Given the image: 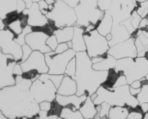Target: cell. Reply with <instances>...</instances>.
<instances>
[{"label":"cell","mask_w":148,"mask_h":119,"mask_svg":"<svg viewBox=\"0 0 148 119\" xmlns=\"http://www.w3.org/2000/svg\"><path fill=\"white\" fill-rule=\"evenodd\" d=\"M33 82L24 78L19 83L0 89V110L9 119L32 118L39 105L30 92Z\"/></svg>","instance_id":"cell-1"},{"label":"cell","mask_w":148,"mask_h":119,"mask_svg":"<svg viewBox=\"0 0 148 119\" xmlns=\"http://www.w3.org/2000/svg\"><path fill=\"white\" fill-rule=\"evenodd\" d=\"M76 71L72 79L75 80L77 90L76 95L90 96L107 80L109 71L95 70L91 59L86 51L76 52Z\"/></svg>","instance_id":"cell-2"},{"label":"cell","mask_w":148,"mask_h":119,"mask_svg":"<svg viewBox=\"0 0 148 119\" xmlns=\"http://www.w3.org/2000/svg\"><path fill=\"white\" fill-rule=\"evenodd\" d=\"M112 17L113 24L111 31L112 39L108 41L110 47L131 37L135 38L142 19L136 10L131 12L122 9Z\"/></svg>","instance_id":"cell-3"},{"label":"cell","mask_w":148,"mask_h":119,"mask_svg":"<svg viewBox=\"0 0 148 119\" xmlns=\"http://www.w3.org/2000/svg\"><path fill=\"white\" fill-rule=\"evenodd\" d=\"M130 86L128 84L115 87L101 85L96 91L97 96L93 102L96 105L106 102L111 107H130L135 108L139 105V102L136 96L131 94Z\"/></svg>","instance_id":"cell-4"},{"label":"cell","mask_w":148,"mask_h":119,"mask_svg":"<svg viewBox=\"0 0 148 119\" xmlns=\"http://www.w3.org/2000/svg\"><path fill=\"white\" fill-rule=\"evenodd\" d=\"M117 73L122 71L128 84L145 77L148 71V60L144 56L126 57L117 60L115 68Z\"/></svg>","instance_id":"cell-5"},{"label":"cell","mask_w":148,"mask_h":119,"mask_svg":"<svg viewBox=\"0 0 148 119\" xmlns=\"http://www.w3.org/2000/svg\"><path fill=\"white\" fill-rule=\"evenodd\" d=\"M74 8L77 21L73 26L84 28L85 30L90 25L97 28L105 13L98 8L97 0H80Z\"/></svg>","instance_id":"cell-6"},{"label":"cell","mask_w":148,"mask_h":119,"mask_svg":"<svg viewBox=\"0 0 148 119\" xmlns=\"http://www.w3.org/2000/svg\"><path fill=\"white\" fill-rule=\"evenodd\" d=\"M46 16L48 20L53 22L57 29L73 26L77 21L74 8L62 0H56L53 9Z\"/></svg>","instance_id":"cell-7"},{"label":"cell","mask_w":148,"mask_h":119,"mask_svg":"<svg viewBox=\"0 0 148 119\" xmlns=\"http://www.w3.org/2000/svg\"><path fill=\"white\" fill-rule=\"evenodd\" d=\"M84 37L86 53L91 59L103 55L110 48L106 37L100 34L96 29L89 32H85Z\"/></svg>","instance_id":"cell-8"},{"label":"cell","mask_w":148,"mask_h":119,"mask_svg":"<svg viewBox=\"0 0 148 119\" xmlns=\"http://www.w3.org/2000/svg\"><path fill=\"white\" fill-rule=\"evenodd\" d=\"M72 49L61 54L52 51L45 54L46 62L49 68L48 74H64L69 62L76 56Z\"/></svg>","instance_id":"cell-9"},{"label":"cell","mask_w":148,"mask_h":119,"mask_svg":"<svg viewBox=\"0 0 148 119\" xmlns=\"http://www.w3.org/2000/svg\"><path fill=\"white\" fill-rule=\"evenodd\" d=\"M30 90L39 104L44 101L52 102L55 100L58 89L50 79L38 78L33 82Z\"/></svg>","instance_id":"cell-10"},{"label":"cell","mask_w":148,"mask_h":119,"mask_svg":"<svg viewBox=\"0 0 148 119\" xmlns=\"http://www.w3.org/2000/svg\"><path fill=\"white\" fill-rule=\"evenodd\" d=\"M17 63L13 56L0 50V89L16 84L13 71Z\"/></svg>","instance_id":"cell-11"},{"label":"cell","mask_w":148,"mask_h":119,"mask_svg":"<svg viewBox=\"0 0 148 119\" xmlns=\"http://www.w3.org/2000/svg\"><path fill=\"white\" fill-rule=\"evenodd\" d=\"M15 34L9 29L0 30V50L6 54L12 55L16 62L23 56L22 46L14 40Z\"/></svg>","instance_id":"cell-12"},{"label":"cell","mask_w":148,"mask_h":119,"mask_svg":"<svg viewBox=\"0 0 148 119\" xmlns=\"http://www.w3.org/2000/svg\"><path fill=\"white\" fill-rule=\"evenodd\" d=\"M107 53L117 60L126 57H137L138 53L135 45V38L132 37L124 41L116 43L110 47Z\"/></svg>","instance_id":"cell-13"},{"label":"cell","mask_w":148,"mask_h":119,"mask_svg":"<svg viewBox=\"0 0 148 119\" xmlns=\"http://www.w3.org/2000/svg\"><path fill=\"white\" fill-rule=\"evenodd\" d=\"M20 65L24 73L36 70L40 74L48 73L49 70L45 54L38 50L33 51L27 60Z\"/></svg>","instance_id":"cell-14"},{"label":"cell","mask_w":148,"mask_h":119,"mask_svg":"<svg viewBox=\"0 0 148 119\" xmlns=\"http://www.w3.org/2000/svg\"><path fill=\"white\" fill-rule=\"evenodd\" d=\"M49 35L41 31H33L27 34L25 37L26 44L31 47L33 51L38 50L45 54L52 51L46 44Z\"/></svg>","instance_id":"cell-15"},{"label":"cell","mask_w":148,"mask_h":119,"mask_svg":"<svg viewBox=\"0 0 148 119\" xmlns=\"http://www.w3.org/2000/svg\"><path fill=\"white\" fill-rule=\"evenodd\" d=\"M22 14L27 17V25L32 27H43L48 23L46 16L42 14L38 3H33L29 8H25Z\"/></svg>","instance_id":"cell-16"},{"label":"cell","mask_w":148,"mask_h":119,"mask_svg":"<svg viewBox=\"0 0 148 119\" xmlns=\"http://www.w3.org/2000/svg\"><path fill=\"white\" fill-rule=\"evenodd\" d=\"M87 96L86 94L78 96L76 94L62 96L57 94L55 100L61 107H64L69 104H72L78 110L80 108L83 102L85 101Z\"/></svg>","instance_id":"cell-17"},{"label":"cell","mask_w":148,"mask_h":119,"mask_svg":"<svg viewBox=\"0 0 148 119\" xmlns=\"http://www.w3.org/2000/svg\"><path fill=\"white\" fill-rule=\"evenodd\" d=\"M77 90V82L71 76L64 74L60 85L58 89L57 94L62 96L76 94Z\"/></svg>","instance_id":"cell-18"},{"label":"cell","mask_w":148,"mask_h":119,"mask_svg":"<svg viewBox=\"0 0 148 119\" xmlns=\"http://www.w3.org/2000/svg\"><path fill=\"white\" fill-rule=\"evenodd\" d=\"M137 56H144L148 51V30H138L135 36Z\"/></svg>","instance_id":"cell-19"},{"label":"cell","mask_w":148,"mask_h":119,"mask_svg":"<svg viewBox=\"0 0 148 119\" xmlns=\"http://www.w3.org/2000/svg\"><path fill=\"white\" fill-rule=\"evenodd\" d=\"M73 27L74 34L71 41L73 43L72 49L75 52L86 51V46L84 37L85 29L76 26Z\"/></svg>","instance_id":"cell-20"},{"label":"cell","mask_w":148,"mask_h":119,"mask_svg":"<svg viewBox=\"0 0 148 119\" xmlns=\"http://www.w3.org/2000/svg\"><path fill=\"white\" fill-rule=\"evenodd\" d=\"M113 24V18L111 14L108 11H105L103 19L99 23L96 29L99 33L103 36H106L111 33Z\"/></svg>","instance_id":"cell-21"},{"label":"cell","mask_w":148,"mask_h":119,"mask_svg":"<svg viewBox=\"0 0 148 119\" xmlns=\"http://www.w3.org/2000/svg\"><path fill=\"white\" fill-rule=\"evenodd\" d=\"M79 110L81 112L85 119H94L97 113L96 105L90 96H87V99L83 102Z\"/></svg>","instance_id":"cell-22"},{"label":"cell","mask_w":148,"mask_h":119,"mask_svg":"<svg viewBox=\"0 0 148 119\" xmlns=\"http://www.w3.org/2000/svg\"><path fill=\"white\" fill-rule=\"evenodd\" d=\"M18 0H0V18L5 20L8 15L17 12Z\"/></svg>","instance_id":"cell-23"},{"label":"cell","mask_w":148,"mask_h":119,"mask_svg":"<svg viewBox=\"0 0 148 119\" xmlns=\"http://www.w3.org/2000/svg\"><path fill=\"white\" fill-rule=\"evenodd\" d=\"M117 60L112 56L106 53L104 58L101 61L92 64V67L95 70L105 71L115 68Z\"/></svg>","instance_id":"cell-24"},{"label":"cell","mask_w":148,"mask_h":119,"mask_svg":"<svg viewBox=\"0 0 148 119\" xmlns=\"http://www.w3.org/2000/svg\"><path fill=\"white\" fill-rule=\"evenodd\" d=\"M74 34L73 26L65 27L63 28L58 29L54 30L53 34L57 37L58 43H66L72 41Z\"/></svg>","instance_id":"cell-25"},{"label":"cell","mask_w":148,"mask_h":119,"mask_svg":"<svg viewBox=\"0 0 148 119\" xmlns=\"http://www.w3.org/2000/svg\"><path fill=\"white\" fill-rule=\"evenodd\" d=\"M129 114V110L126 107L113 106L109 111V119H126Z\"/></svg>","instance_id":"cell-26"},{"label":"cell","mask_w":148,"mask_h":119,"mask_svg":"<svg viewBox=\"0 0 148 119\" xmlns=\"http://www.w3.org/2000/svg\"><path fill=\"white\" fill-rule=\"evenodd\" d=\"M59 116L64 119H85L79 109L73 111L67 106L63 107Z\"/></svg>","instance_id":"cell-27"},{"label":"cell","mask_w":148,"mask_h":119,"mask_svg":"<svg viewBox=\"0 0 148 119\" xmlns=\"http://www.w3.org/2000/svg\"><path fill=\"white\" fill-rule=\"evenodd\" d=\"M111 106L107 102H104L99 105H96L97 113L94 119H109V111Z\"/></svg>","instance_id":"cell-28"},{"label":"cell","mask_w":148,"mask_h":119,"mask_svg":"<svg viewBox=\"0 0 148 119\" xmlns=\"http://www.w3.org/2000/svg\"><path fill=\"white\" fill-rule=\"evenodd\" d=\"M64 76V74L54 75L47 74H40L39 79H48L51 80L55 85L57 89L58 88Z\"/></svg>","instance_id":"cell-29"},{"label":"cell","mask_w":148,"mask_h":119,"mask_svg":"<svg viewBox=\"0 0 148 119\" xmlns=\"http://www.w3.org/2000/svg\"><path fill=\"white\" fill-rule=\"evenodd\" d=\"M32 28V27H31V26L27 25L25 28H23L22 33L17 36V37H14V41L21 46L25 44V37L27 34L32 32L33 30Z\"/></svg>","instance_id":"cell-30"},{"label":"cell","mask_w":148,"mask_h":119,"mask_svg":"<svg viewBox=\"0 0 148 119\" xmlns=\"http://www.w3.org/2000/svg\"><path fill=\"white\" fill-rule=\"evenodd\" d=\"M136 10L141 18L147 17L148 16V1L145 0L142 2L138 3Z\"/></svg>","instance_id":"cell-31"},{"label":"cell","mask_w":148,"mask_h":119,"mask_svg":"<svg viewBox=\"0 0 148 119\" xmlns=\"http://www.w3.org/2000/svg\"><path fill=\"white\" fill-rule=\"evenodd\" d=\"M8 29L12 30L16 35H18L23 31L22 23L20 20H15L10 23L8 25Z\"/></svg>","instance_id":"cell-32"},{"label":"cell","mask_w":148,"mask_h":119,"mask_svg":"<svg viewBox=\"0 0 148 119\" xmlns=\"http://www.w3.org/2000/svg\"><path fill=\"white\" fill-rule=\"evenodd\" d=\"M136 97L139 102V105L143 102L148 103V84L142 87L141 91Z\"/></svg>","instance_id":"cell-33"},{"label":"cell","mask_w":148,"mask_h":119,"mask_svg":"<svg viewBox=\"0 0 148 119\" xmlns=\"http://www.w3.org/2000/svg\"><path fill=\"white\" fill-rule=\"evenodd\" d=\"M76 71V59L74 57L68 63L66 69L65 74L72 78L75 75Z\"/></svg>","instance_id":"cell-34"},{"label":"cell","mask_w":148,"mask_h":119,"mask_svg":"<svg viewBox=\"0 0 148 119\" xmlns=\"http://www.w3.org/2000/svg\"><path fill=\"white\" fill-rule=\"evenodd\" d=\"M22 49L23 51V56L21 60L17 61V63L20 64L25 61L33 52L32 50V49L31 47L26 43L22 46Z\"/></svg>","instance_id":"cell-35"},{"label":"cell","mask_w":148,"mask_h":119,"mask_svg":"<svg viewBox=\"0 0 148 119\" xmlns=\"http://www.w3.org/2000/svg\"><path fill=\"white\" fill-rule=\"evenodd\" d=\"M46 44L51 48L52 51H55L59 44L55 35L53 34L50 36L47 40Z\"/></svg>","instance_id":"cell-36"},{"label":"cell","mask_w":148,"mask_h":119,"mask_svg":"<svg viewBox=\"0 0 148 119\" xmlns=\"http://www.w3.org/2000/svg\"><path fill=\"white\" fill-rule=\"evenodd\" d=\"M112 0H97L98 8L100 10L103 11L109 10L111 5Z\"/></svg>","instance_id":"cell-37"},{"label":"cell","mask_w":148,"mask_h":119,"mask_svg":"<svg viewBox=\"0 0 148 119\" xmlns=\"http://www.w3.org/2000/svg\"><path fill=\"white\" fill-rule=\"evenodd\" d=\"M38 119H62L60 116L57 115L48 116V112L40 110L38 113Z\"/></svg>","instance_id":"cell-38"},{"label":"cell","mask_w":148,"mask_h":119,"mask_svg":"<svg viewBox=\"0 0 148 119\" xmlns=\"http://www.w3.org/2000/svg\"><path fill=\"white\" fill-rule=\"evenodd\" d=\"M40 10L42 12V14L46 15L47 13L49 12L48 9V4L46 1L45 0H42L38 2Z\"/></svg>","instance_id":"cell-39"},{"label":"cell","mask_w":148,"mask_h":119,"mask_svg":"<svg viewBox=\"0 0 148 119\" xmlns=\"http://www.w3.org/2000/svg\"><path fill=\"white\" fill-rule=\"evenodd\" d=\"M69 49V47L66 43H59L54 51L57 54H61L68 50Z\"/></svg>","instance_id":"cell-40"},{"label":"cell","mask_w":148,"mask_h":119,"mask_svg":"<svg viewBox=\"0 0 148 119\" xmlns=\"http://www.w3.org/2000/svg\"><path fill=\"white\" fill-rule=\"evenodd\" d=\"M40 110L49 112L51 109V102L47 101H44L39 103Z\"/></svg>","instance_id":"cell-41"},{"label":"cell","mask_w":148,"mask_h":119,"mask_svg":"<svg viewBox=\"0 0 148 119\" xmlns=\"http://www.w3.org/2000/svg\"><path fill=\"white\" fill-rule=\"evenodd\" d=\"M26 8V4L23 0H18L17 13L18 14H22L23 10Z\"/></svg>","instance_id":"cell-42"},{"label":"cell","mask_w":148,"mask_h":119,"mask_svg":"<svg viewBox=\"0 0 148 119\" xmlns=\"http://www.w3.org/2000/svg\"><path fill=\"white\" fill-rule=\"evenodd\" d=\"M138 29L148 30V19L147 17L142 18L139 23Z\"/></svg>","instance_id":"cell-43"},{"label":"cell","mask_w":148,"mask_h":119,"mask_svg":"<svg viewBox=\"0 0 148 119\" xmlns=\"http://www.w3.org/2000/svg\"><path fill=\"white\" fill-rule=\"evenodd\" d=\"M14 76L16 75H22L24 72L20 64L17 63L14 66L13 71Z\"/></svg>","instance_id":"cell-44"},{"label":"cell","mask_w":148,"mask_h":119,"mask_svg":"<svg viewBox=\"0 0 148 119\" xmlns=\"http://www.w3.org/2000/svg\"><path fill=\"white\" fill-rule=\"evenodd\" d=\"M62 1L67 3L71 7L74 8L77 6L80 0H62Z\"/></svg>","instance_id":"cell-45"},{"label":"cell","mask_w":148,"mask_h":119,"mask_svg":"<svg viewBox=\"0 0 148 119\" xmlns=\"http://www.w3.org/2000/svg\"><path fill=\"white\" fill-rule=\"evenodd\" d=\"M130 92L131 94L132 95L134 96H136L140 93L141 90V88H134L132 87L130 85Z\"/></svg>","instance_id":"cell-46"},{"label":"cell","mask_w":148,"mask_h":119,"mask_svg":"<svg viewBox=\"0 0 148 119\" xmlns=\"http://www.w3.org/2000/svg\"><path fill=\"white\" fill-rule=\"evenodd\" d=\"M23 1L26 3L27 8H29L32 6L33 3H38L42 0H23Z\"/></svg>","instance_id":"cell-47"},{"label":"cell","mask_w":148,"mask_h":119,"mask_svg":"<svg viewBox=\"0 0 148 119\" xmlns=\"http://www.w3.org/2000/svg\"><path fill=\"white\" fill-rule=\"evenodd\" d=\"M139 105L141 106V107L142 108V110H143L144 115L145 113L148 112V102H143V103H142V104Z\"/></svg>","instance_id":"cell-48"},{"label":"cell","mask_w":148,"mask_h":119,"mask_svg":"<svg viewBox=\"0 0 148 119\" xmlns=\"http://www.w3.org/2000/svg\"><path fill=\"white\" fill-rule=\"evenodd\" d=\"M5 24L4 22V20L0 18V30L5 29Z\"/></svg>","instance_id":"cell-49"},{"label":"cell","mask_w":148,"mask_h":119,"mask_svg":"<svg viewBox=\"0 0 148 119\" xmlns=\"http://www.w3.org/2000/svg\"><path fill=\"white\" fill-rule=\"evenodd\" d=\"M24 79L22 75H16L15 77L16 84L19 83Z\"/></svg>","instance_id":"cell-50"},{"label":"cell","mask_w":148,"mask_h":119,"mask_svg":"<svg viewBox=\"0 0 148 119\" xmlns=\"http://www.w3.org/2000/svg\"><path fill=\"white\" fill-rule=\"evenodd\" d=\"M0 119H8V118L0 110Z\"/></svg>","instance_id":"cell-51"},{"label":"cell","mask_w":148,"mask_h":119,"mask_svg":"<svg viewBox=\"0 0 148 119\" xmlns=\"http://www.w3.org/2000/svg\"><path fill=\"white\" fill-rule=\"evenodd\" d=\"M106 37V39H107L108 41H111L112 39V35L111 33H110L108 34Z\"/></svg>","instance_id":"cell-52"},{"label":"cell","mask_w":148,"mask_h":119,"mask_svg":"<svg viewBox=\"0 0 148 119\" xmlns=\"http://www.w3.org/2000/svg\"><path fill=\"white\" fill-rule=\"evenodd\" d=\"M67 45H68V47H69V49H72L73 48V43L72 41H69L67 42Z\"/></svg>","instance_id":"cell-53"},{"label":"cell","mask_w":148,"mask_h":119,"mask_svg":"<svg viewBox=\"0 0 148 119\" xmlns=\"http://www.w3.org/2000/svg\"><path fill=\"white\" fill-rule=\"evenodd\" d=\"M97 93H94V94H92L91 96V99L92 101H93V100H95V98L97 97Z\"/></svg>","instance_id":"cell-54"},{"label":"cell","mask_w":148,"mask_h":119,"mask_svg":"<svg viewBox=\"0 0 148 119\" xmlns=\"http://www.w3.org/2000/svg\"><path fill=\"white\" fill-rule=\"evenodd\" d=\"M143 119H148V112H147V113H145L144 115L143 116Z\"/></svg>","instance_id":"cell-55"},{"label":"cell","mask_w":148,"mask_h":119,"mask_svg":"<svg viewBox=\"0 0 148 119\" xmlns=\"http://www.w3.org/2000/svg\"><path fill=\"white\" fill-rule=\"evenodd\" d=\"M145 77H146V79H147V80H148V73H147V75H146V76H145Z\"/></svg>","instance_id":"cell-56"},{"label":"cell","mask_w":148,"mask_h":119,"mask_svg":"<svg viewBox=\"0 0 148 119\" xmlns=\"http://www.w3.org/2000/svg\"><path fill=\"white\" fill-rule=\"evenodd\" d=\"M147 18L148 19V16H147Z\"/></svg>","instance_id":"cell-57"},{"label":"cell","mask_w":148,"mask_h":119,"mask_svg":"<svg viewBox=\"0 0 148 119\" xmlns=\"http://www.w3.org/2000/svg\"><path fill=\"white\" fill-rule=\"evenodd\" d=\"M147 1H148V0H147Z\"/></svg>","instance_id":"cell-58"}]
</instances>
